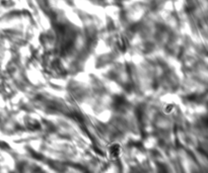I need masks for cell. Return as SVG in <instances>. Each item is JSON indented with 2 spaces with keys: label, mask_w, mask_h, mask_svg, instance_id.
<instances>
[{
  "label": "cell",
  "mask_w": 208,
  "mask_h": 173,
  "mask_svg": "<svg viewBox=\"0 0 208 173\" xmlns=\"http://www.w3.org/2000/svg\"><path fill=\"white\" fill-rule=\"evenodd\" d=\"M173 109H174V105H172V104H170V106H165V108H163V111H165V113H171L173 111Z\"/></svg>",
  "instance_id": "5"
},
{
  "label": "cell",
  "mask_w": 208,
  "mask_h": 173,
  "mask_svg": "<svg viewBox=\"0 0 208 173\" xmlns=\"http://www.w3.org/2000/svg\"><path fill=\"white\" fill-rule=\"evenodd\" d=\"M121 151H122V148L119 144H112L109 148L110 157L112 159H117L121 155Z\"/></svg>",
  "instance_id": "2"
},
{
  "label": "cell",
  "mask_w": 208,
  "mask_h": 173,
  "mask_svg": "<svg viewBox=\"0 0 208 173\" xmlns=\"http://www.w3.org/2000/svg\"><path fill=\"white\" fill-rule=\"evenodd\" d=\"M26 126L30 130H38L40 129V124L35 120H28L26 122Z\"/></svg>",
  "instance_id": "4"
},
{
  "label": "cell",
  "mask_w": 208,
  "mask_h": 173,
  "mask_svg": "<svg viewBox=\"0 0 208 173\" xmlns=\"http://www.w3.org/2000/svg\"><path fill=\"white\" fill-rule=\"evenodd\" d=\"M127 105H128L127 100H126V98L123 97V96H116V97H114V99H113L112 106L114 107L115 110L124 111L127 108Z\"/></svg>",
  "instance_id": "1"
},
{
  "label": "cell",
  "mask_w": 208,
  "mask_h": 173,
  "mask_svg": "<svg viewBox=\"0 0 208 173\" xmlns=\"http://www.w3.org/2000/svg\"><path fill=\"white\" fill-rule=\"evenodd\" d=\"M117 45H118L119 47V50H120L122 53H125L126 50H127V40H126V38H124V37H119L118 41H117Z\"/></svg>",
  "instance_id": "3"
}]
</instances>
